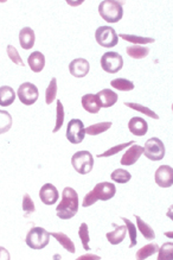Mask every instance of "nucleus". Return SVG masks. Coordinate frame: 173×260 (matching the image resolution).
I'll return each instance as SVG.
<instances>
[{"label":"nucleus","instance_id":"4be33fe9","mask_svg":"<svg viewBox=\"0 0 173 260\" xmlns=\"http://www.w3.org/2000/svg\"><path fill=\"white\" fill-rule=\"evenodd\" d=\"M51 237L55 238L56 240L58 241L59 243H61L62 246H63V248H66L68 252H70V253H75V243L72 242V240L70 239L68 235L64 234V233H61V232H53V233H50Z\"/></svg>","mask_w":173,"mask_h":260},{"label":"nucleus","instance_id":"393cba45","mask_svg":"<svg viewBox=\"0 0 173 260\" xmlns=\"http://www.w3.org/2000/svg\"><path fill=\"white\" fill-rule=\"evenodd\" d=\"M135 219H137V224H138V228H139V231L141 232V234L144 235L145 239L147 240H153L154 238H156V233L152 229V227L148 226L147 223H146L145 221L141 220V218L138 215H135Z\"/></svg>","mask_w":173,"mask_h":260},{"label":"nucleus","instance_id":"9d476101","mask_svg":"<svg viewBox=\"0 0 173 260\" xmlns=\"http://www.w3.org/2000/svg\"><path fill=\"white\" fill-rule=\"evenodd\" d=\"M86 127L80 119H72L67 126V139L71 144H80L86 137Z\"/></svg>","mask_w":173,"mask_h":260},{"label":"nucleus","instance_id":"2eb2a0df","mask_svg":"<svg viewBox=\"0 0 173 260\" xmlns=\"http://www.w3.org/2000/svg\"><path fill=\"white\" fill-rule=\"evenodd\" d=\"M128 129L134 135L138 137H142L147 133L148 131V124L145 119L140 118V116H133L128 123Z\"/></svg>","mask_w":173,"mask_h":260},{"label":"nucleus","instance_id":"f03ea898","mask_svg":"<svg viewBox=\"0 0 173 260\" xmlns=\"http://www.w3.org/2000/svg\"><path fill=\"white\" fill-rule=\"evenodd\" d=\"M116 194V186L114 183L110 182H101L97 183L95 188L91 191H89L83 199L82 205L85 208L90 207L94 203L97 201H108V200L113 199Z\"/></svg>","mask_w":173,"mask_h":260},{"label":"nucleus","instance_id":"4468645a","mask_svg":"<svg viewBox=\"0 0 173 260\" xmlns=\"http://www.w3.org/2000/svg\"><path fill=\"white\" fill-rule=\"evenodd\" d=\"M142 153H144V148L142 146L137 144L131 145V148H128V150L126 151V153L121 158L120 163L125 165V167H131V165L137 163L138 159L142 156Z\"/></svg>","mask_w":173,"mask_h":260},{"label":"nucleus","instance_id":"39448f33","mask_svg":"<svg viewBox=\"0 0 173 260\" xmlns=\"http://www.w3.org/2000/svg\"><path fill=\"white\" fill-rule=\"evenodd\" d=\"M71 164L78 173L86 175L93 170L94 157L89 151H78L71 157Z\"/></svg>","mask_w":173,"mask_h":260},{"label":"nucleus","instance_id":"c756f323","mask_svg":"<svg viewBox=\"0 0 173 260\" xmlns=\"http://www.w3.org/2000/svg\"><path fill=\"white\" fill-rule=\"evenodd\" d=\"M56 95H57V80L55 77H52L50 83H49L47 91H45V102L48 105L52 104L56 100Z\"/></svg>","mask_w":173,"mask_h":260},{"label":"nucleus","instance_id":"bb28decb","mask_svg":"<svg viewBox=\"0 0 173 260\" xmlns=\"http://www.w3.org/2000/svg\"><path fill=\"white\" fill-rule=\"evenodd\" d=\"M159 250L158 243H148V245H145L144 247L140 248L139 251L137 252V259L142 260V259H147L148 257L153 256L156 254Z\"/></svg>","mask_w":173,"mask_h":260},{"label":"nucleus","instance_id":"6e6552de","mask_svg":"<svg viewBox=\"0 0 173 260\" xmlns=\"http://www.w3.org/2000/svg\"><path fill=\"white\" fill-rule=\"evenodd\" d=\"M166 150H165L164 143L158 138H150L144 146V154L148 159L154 162L161 161L165 157Z\"/></svg>","mask_w":173,"mask_h":260},{"label":"nucleus","instance_id":"7c9ffc66","mask_svg":"<svg viewBox=\"0 0 173 260\" xmlns=\"http://www.w3.org/2000/svg\"><path fill=\"white\" fill-rule=\"evenodd\" d=\"M121 38L127 40L129 43H133L134 45H140V44H150V43H153L154 39L150 38V37H142V36H134V35H126V34H121L118 35Z\"/></svg>","mask_w":173,"mask_h":260},{"label":"nucleus","instance_id":"f8f14e48","mask_svg":"<svg viewBox=\"0 0 173 260\" xmlns=\"http://www.w3.org/2000/svg\"><path fill=\"white\" fill-rule=\"evenodd\" d=\"M39 197L40 201L47 205H52L57 202L59 199V194L57 188L53 184L47 183L40 188L39 190Z\"/></svg>","mask_w":173,"mask_h":260},{"label":"nucleus","instance_id":"b1692460","mask_svg":"<svg viewBox=\"0 0 173 260\" xmlns=\"http://www.w3.org/2000/svg\"><path fill=\"white\" fill-rule=\"evenodd\" d=\"M113 124L110 123V121H104V123H99V124H95V125H91V126H88L86 127V134H89V135H97V134H101L104 133V132L108 131V130L112 127Z\"/></svg>","mask_w":173,"mask_h":260},{"label":"nucleus","instance_id":"7ed1b4c3","mask_svg":"<svg viewBox=\"0 0 173 260\" xmlns=\"http://www.w3.org/2000/svg\"><path fill=\"white\" fill-rule=\"evenodd\" d=\"M99 13L107 23H118L123 17L122 4L113 0H104L100 2Z\"/></svg>","mask_w":173,"mask_h":260},{"label":"nucleus","instance_id":"1a4fd4ad","mask_svg":"<svg viewBox=\"0 0 173 260\" xmlns=\"http://www.w3.org/2000/svg\"><path fill=\"white\" fill-rule=\"evenodd\" d=\"M17 94L21 104L26 105V106H31V105H34L39 97L38 88L31 82L21 83L19 88H18Z\"/></svg>","mask_w":173,"mask_h":260},{"label":"nucleus","instance_id":"4c0bfd02","mask_svg":"<svg viewBox=\"0 0 173 260\" xmlns=\"http://www.w3.org/2000/svg\"><path fill=\"white\" fill-rule=\"evenodd\" d=\"M6 51H7V55H9V58L13 62V63L18 64V66H20V67L25 66V64H24V62H23V59H21V57H20V55L18 54L17 49L13 47V45H7Z\"/></svg>","mask_w":173,"mask_h":260},{"label":"nucleus","instance_id":"a19ab883","mask_svg":"<svg viewBox=\"0 0 173 260\" xmlns=\"http://www.w3.org/2000/svg\"><path fill=\"white\" fill-rule=\"evenodd\" d=\"M80 259H81V260H82V259H100V257H97V256H91V257H81Z\"/></svg>","mask_w":173,"mask_h":260},{"label":"nucleus","instance_id":"72a5a7b5","mask_svg":"<svg viewBox=\"0 0 173 260\" xmlns=\"http://www.w3.org/2000/svg\"><path fill=\"white\" fill-rule=\"evenodd\" d=\"M133 144H135V142H134V140H131V142H128V143H123V144L116 145V146H114V148H112V149H109V150H107L106 152L97 154L96 157H97V158H102V157H110V156H114V154L120 152L121 150H125V149L129 148V146L133 145Z\"/></svg>","mask_w":173,"mask_h":260},{"label":"nucleus","instance_id":"58836bf2","mask_svg":"<svg viewBox=\"0 0 173 260\" xmlns=\"http://www.w3.org/2000/svg\"><path fill=\"white\" fill-rule=\"evenodd\" d=\"M23 210L25 213V216H29L30 214L35 213L36 208H35V203L32 201L31 196L29 194H25L23 197Z\"/></svg>","mask_w":173,"mask_h":260},{"label":"nucleus","instance_id":"412c9836","mask_svg":"<svg viewBox=\"0 0 173 260\" xmlns=\"http://www.w3.org/2000/svg\"><path fill=\"white\" fill-rule=\"evenodd\" d=\"M16 100V93L12 87L2 86L0 87V106L7 107L12 105Z\"/></svg>","mask_w":173,"mask_h":260},{"label":"nucleus","instance_id":"ea45409f","mask_svg":"<svg viewBox=\"0 0 173 260\" xmlns=\"http://www.w3.org/2000/svg\"><path fill=\"white\" fill-rule=\"evenodd\" d=\"M0 259H5V260H10L11 256L9 253V251L4 247H0Z\"/></svg>","mask_w":173,"mask_h":260},{"label":"nucleus","instance_id":"c85d7f7f","mask_svg":"<svg viewBox=\"0 0 173 260\" xmlns=\"http://www.w3.org/2000/svg\"><path fill=\"white\" fill-rule=\"evenodd\" d=\"M12 127V116L6 111L0 110V134L6 133Z\"/></svg>","mask_w":173,"mask_h":260},{"label":"nucleus","instance_id":"6ab92c4d","mask_svg":"<svg viewBox=\"0 0 173 260\" xmlns=\"http://www.w3.org/2000/svg\"><path fill=\"white\" fill-rule=\"evenodd\" d=\"M35 32L31 28H24L20 30L19 32V43L21 45V48L25 49V50H29L34 47L35 44Z\"/></svg>","mask_w":173,"mask_h":260},{"label":"nucleus","instance_id":"2f4dec72","mask_svg":"<svg viewBox=\"0 0 173 260\" xmlns=\"http://www.w3.org/2000/svg\"><path fill=\"white\" fill-rule=\"evenodd\" d=\"M125 105L127 107L132 108V110H134V111H137V112H140V113H142V114L150 116V118L156 119V120H158V119H159V115L156 114V112H153V111L150 110L148 107L142 106V105L135 104V102H125Z\"/></svg>","mask_w":173,"mask_h":260},{"label":"nucleus","instance_id":"9b49d317","mask_svg":"<svg viewBox=\"0 0 173 260\" xmlns=\"http://www.w3.org/2000/svg\"><path fill=\"white\" fill-rule=\"evenodd\" d=\"M156 183L161 188L173 186V169L169 165H161L156 171Z\"/></svg>","mask_w":173,"mask_h":260},{"label":"nucleus","instance_id":"423d86ee","mask_svg":"<svg viewBox=\"0 0 173 260\" xmlns=\"http://www.w3.org/2000/svg\"><path fill=\"white\" fill-rule=\"evenodd\" d=\"M123 67L122 56L119 55L114 51H108L102 55L101 57V68L108 74H116L120 72Z\"/></svg>","mask_w":173,"mask_h":260},{"label":"nucleus","instance_id":"473e14b6","mask_svg":"<svg viewBox=\"0 0 173 260\" xmlns=\"http://www.w3.org/2000/svg\"><path fill=\"white\" fill-rule=\"evenodd\" d=\"M64 116H66V113H64L63 104H62L61 100H57V107H56V125L52 130L53 133H57L59 130H61V127L63 126Z\"/></svg>","mask_w":173,"mask_h":260},{"label":"nucleus","instance_id":"dca6fc26","mask_svg":"<svg viewBox=\"0 0 173 260\" xmlns=\"http://www.w3.org/2000/svg\"><path fill=\"white\" fill-rule=\"evenodd\" d=\"M96 96H97V99H99L101 107H104V108H109V107L114 106L119 99L118 94L114 93L112 89H108V88L102 89L101 92H99V93L96 94Z\"/></svg>","mask_w":173,"mask_h":260},{"label":"nucleus","instance_id":"20e7f679","mask_svg":"<svg viewBox=\"0 0 173 260\" xmlns=\"http://www.w3.org/2000/svg\"><path fill=\"white\" fill-rule=\"evenodd\" d=\"M50 237V233H48V231H45L42 227H34L26 235L25 242L32 250H42L48 246Z\"/></svg>","mask_w":173,"mask_h":260},{"label":"nucleus","instance_id":"a878e982","mask_svg":"<svg viewBox=\"0 0 173 260\" xmlns=\"http://www.w3.org/2000/svg\"><path fill=\"white\" fill-rule=\"evenodd\" d=\"M110 86L121 92H129L134 89V83L127 78H114L110 81Z\"/></svg>","mask_w":173,"mask_h":260},{"label":"nucleus","instance_id":"aec40b11","mask_svg":"<svg viewBox=\"0 0 173 260\" xmlns=\"http://www.w3.org/2000/svg\"><path fill=\"white\" fill-rule=\"evenodd\" d=\"M126 234H127L126 224H123V226H116L114 231L107 233L106 238L112 245H119V243H121L123 240H125Z\"/></svg>","mask_w":173,"mask_h":260},{"label":"nucleus","instance_id":"0eeeda50","mask_svg":"<svg viewBox=\"0 0 173 260\" xmlns=\"http://www.w3.org/2000/svg\"><path fill=\"white\" fill-rule=\"evenodd\" d=\"M97 44L104 48H113L118 44L119 36L115 30L110 26H100L95 31Z\"/></svg>","mask_w":173,"mask_h":260},{"label":"nucleus","instance_id":"f257e3e1","mask_svg":"<svg viewBox=\"0 0 173 260\" xmlns=\"http://www.w3.org/2000/svg\"><path fill=\"white\" fill-rule=\"evenodd\" d=\"M78 212V195L70 186L64 188L62 194V201L56 208L57 216L62 220H69L74 218Z\"/></svg>","mask_w":173,"mask_h":260},{"label":"nucleus","instance_id":"a211bd4d","mask_svg":"<svg viewBox=\"0 0 173 260\" xmlns=\"http://www.w3.org/2000/svg\"><path fill=\"white\" fill-rule=\"evenodd\" d=\"M29 67L34 73H40L45 67V57L39 51H35L28 58Z\"/></svg>","mask_w":173,"mask_h":260},{"label":"nucleus","instance_id":"cd10ccee","mask_svg":"<svg viewBox=\"0 0 173 260\" xmlns=\"http://www.w3.org/2000/svg\"><path fill=\"white\" fill-rule=\"evenodd\" d=\"M110 178H112V180L114 181L115 183L125 184V183L131 181L132 175L125 169H116L112 172V175H110Z\"/></svg>","mask_w":173,"mask_h":260},{"label":"nucleus","instance_id":"f3484780","mask_svg":"<svg viewBox=\"0 0 173 260\" xmlns=\"http://www.w3.org/2000/svg\"><path fill=\"white\" fill-rule=\"evenodd\" d=\"M81 102H82V107L89 113L96 114L101 110V105H100L99 99H97L95 94H86V95L82 96Z\"/></svg>","mask_w":173,"mask_h":260},{"label":"nucleus","instance_id":"5701e85b","mask_svg":"<svg viewBox=\"0 0 173 260\" xmlns=\"http://www.w3.org/2000/svg\"><path fill=\"white\" fill-rule=\"evenodd\" d=\"M126 51L129 57L134 59H142L150 54V49L147 47H142V45H129L126 49Z\"/></svg>","mask_w":173,"mask_h":260},{"label":"nucleus","instance_id":"f704fd0d","mask_svg":"<svg viewBox=\"0 0 173 260\" xmlns=\"http://www.w3.org/2000/svg\"><path fill=\"white\" fill-rule=\"evenodd\" d=\"M121 220L125 222L126 224V228L127 231L129 233V238H131V243H129V248H133L135 245H137V228H135V226L133 224V222L131 220H128V219L126 218H121Z\"/></svg>","mask_w":173,"mask_h":260},{"label":"nucleus","instance_id":"ddd939ff","mask_svg":"<svg viewBox=\"0 0 173 260\" xmlns=\"http://www.w3.org/2000/svg\"><path fill=\"white\" fill-rule=\"evenodd\" d=\"M70 74L75 77H86L90 70V64L85 58H76L70 62L69 64Z\"/></svg>","mask_w":173,"mask_h":260},{"label":"nucleus","instance_id":"e433bc0d","mask_svg":"<svg viewBox=\"0 0 173 260\" xmlns=\"http://www.w3.org/2000/svg\"><path fill=\"white\" fill-rule=\"evenodd\" d=\"M159 251V256L158 259L159 260H170L173 258L172 253H173V243L172 242H166L161 246L160 250Z\"/></svg>","mask_w":173,"mask_h":260},{"label":"nucleus","instance_id":"c9c22d12","mask_svg":"<svg viewBox=\"0 0 173 260\" xmlns=\"http://www.w3.org/2000/svg\"><path fill=\"white\" fill-rule=\"evenodd\" d=\"M78 235H80V239L82 241V246L83 248H85L86 251H89L90 250V247H89V231H88V224L85 223H81L80 226V229H78Z\"/></svg>","mask_w":173,"mask_h":260}]
</instances>
